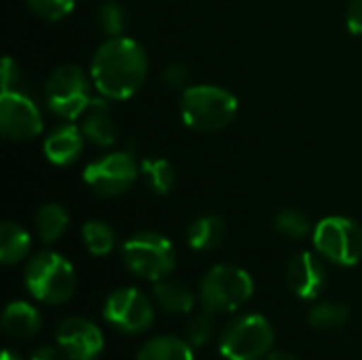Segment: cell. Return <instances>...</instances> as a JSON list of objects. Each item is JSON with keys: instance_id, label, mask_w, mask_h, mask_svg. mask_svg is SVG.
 <instances>
[{"instance_id": "6da1fadb", "label": "cell", "mask_w": 362, "mask_h": 360, "mask_svg": "<svg viewBox=\"0 0 362 360\" xmlns=\"http://www.w3.org/2000/svg\"><path fill=\"white\" fill-rule=\"evenodd\" d=\"M146 70L148 59L142 45L125 36H110L91 59L93 85L110 100L132 98L142 87Z\"/></svg>"}, {"instance_id": "7a4b0ae2", "label": "cell", "mask_w": 362, "mask_h": 360, "mask_svg": "<svg viewBox=\"0 0 362 360\" xmlns=\"http://www.w3.org/2000/svg\"><path fill=\"white\" fill-rule=\"evenodd\" d=\"M180 112L187 127L202 134H212L233 121L238 112V100L223 87L193 85L182 91Z\"/></svg>"}, {"instance_id": "3957f363", "label": "cell", "mask_w": 362, "mask_h": 360, "mask_svg": "<svg viewBox=\"0 0 362 360\" xmlns=\"http://www.w3.org/2000/svg\"><path fill=\"white\" fill-rule=\"evenodd\" d=\"M25 286L45 303H64L74 293L76 276L72 265L57 252H40L28 263Z\"/></svg>"}, {"instance_id": "277c9868", "label": "cell", "mask_w": 362, "mask_h": 360, "mask_svg": "<svg viewBox=\"0 0 362 360\" xmlns=\"http://www.w3.org/2000/svg\"><path fill=\"white\" fill-rule=\"evenodd\" d=\"M123 261L132 274L159 282L174 269L176 255L168 238L155 231H142L125 242Z\"/></svg>"}, {"instance_id": "5b68a950", "label": "cell", "mask_w": 362, "mask_h": 360, "mask_svg": "<svg viewBox=\"0 0 362 360\" xmlns=\"http://www.w3.org/2000/svg\"><path fill=\"white\" fill-rule=\"evenodd\" d=\"M45 98L49 108L57 117L68 121L78 119L93 102L89 81L85 72L74 64L59 66L57 70H53L45 85Z\"/></svg>"}, {"instance_id": "8992f818", "label": "cell", "mask_w": 362, "mask_h": 360, "mask_svg": "<svg viewBox=\"0 0 362 360\" xmlns=\"http://www.w3.org/2000/svg\"><path fill=\"white\" fill-rule=\"evenodd\" d=\"M272 344V325L259 314H248L225 327L221 337V352L229 360H259L269 352Z\"/></svg>"}, {"instance_id": "52a82bcc", "label": "cell", "mask_w": 362, "mask_h": 360, "mask_svg": "<svg viewBox=\"0 0 362 360\" xmlns=\"http://www.w3.org/2000/svg\"><path fill=\"white\" fill-rule=\"evenodd\" d=\"M314 244L329 261L356 265L362 259V227L346 216H329L316 225Z\"/></svg>"}, {"instance_id": "ba28073f", "label": "cell", "mask_w": 362, "mask_h": 360, "mask_svg": "<svg viewBox=\"0 0 362 360\" xmlns=\"http://www.w3.org/2000/svg\"><path fill=\"white\" fill-rule=\"evenodd\" d=\"M252 295L250 276L235 265H216L202 280V303L212 312H229Z\"/></svg>"}, {"instance_id": "9c48e42d", "label": "cell", "mask_w": 362, "mask_h": 360, "mask_svg": "<svg viewBox=\"0 0 362 360\" xmlns=\"http://www.w3.org/2000/svg\"><path fill=\"white\" fill-rule=\"evenodd\" d=\"M138 176L136 161L129 153H110L85 168V182L102 197L125 193Z\"/></svg>"}, {"instance_id": "30bf717a", "label": "cell", "mask_w": 362, "mask_h": 360, "mask_svg": "<svg viewBox=\"0 0 362 360\" xmlns=\"http://www.w3.org/2000/svg\"><path fill=\"white\" fill-rule=\"evenodd\" d=\"M0 132L6 140L23 142L42 132V117L36 104L19 91L0 95Z\"/></svg>"}, {"instance_id": "8fae6325", "label": "cell", "mask_w": 362, "mask_h": 360, "mask_svg": "<svg viewBox=\"0 0 362 360\" xmlns=\"http://www.w3.org/2000/svg\"><path fill=\"white\" fill-rule=\"evenodd\" d=\"M104 316L125 333H140L153 325V306L140 291L121 289L108 297Z\"/></svg>"}, {"instance_id": "7c38bea8", "label": "cell", "mask_w": 362, "mask_h": 360, "mask_svg": "<svg viewBox=\"0 0 362 360\" xmlns=\"http://www.w3.org/2000/svg\"><path fill=\"white\" fill-rule=\"evenodd\" d=\"M57 344L70 360H93L104 346L100 329L85 318H68L57 327Z\"/></svg>"}, {"instance_id": "4fadbf2b", "label": "cell", "mask_w": 362, "mask_h": 360, "mask_svg": "<svg viewBox=\"0 0 362 360\" xmlns=\"http://www.w3.org/2000/svg\"><path fill=\"white\" fill-rule=\"evenodd\" d=\"M286 280L295 295H299L301 299H316L325 286L327 274L318 257H314L312 252H301L291 261Z\"/></svg>"}, {"instance_id": "5bb4252c", "label": "cell", "mask_w": 362, "mask_h": 360, "mask_svg": "<svg viewBox=\"0 0 362 360\" xmlns=\"http://www.w3.org/2000/svg\"><path fill=\"white\" fill-rule=\"evenodd\" d=\"M81 151H83V132L74 125H59L45 140V155L55 166H68L76 161Z\"/></svg>"}, {"instance_id": "9a60e30c", "label": "cell", "mask_w": 362, "mask_h": 360, "mask_svg": "<svg viewBox=\"0 0 362 360\" xmlns=\"http://www.w3.org/2000/svg\"><path fill=\"white\" fill-rule=\"evenodd\" d=\"M85 121L81 125V132L85 138H89L98 146H110L117 140V127L110 115V108L102 100H93L91 106L83 112Z\"/></svg>"}, {"instance_id": "2e32d148", "label": "cell", "mask_w": 362, "mask_h": 360, "mask_svg": "<svg viewBox=\"0 0 362 360\" xmlns=\"http://www.w3.org/2000/svg\"><path fill=\"white\" fill-rule=\"evenodd\" d=\"M2 327H4V331L8 335L19 337V339H28V337L38 333L40 316H38V312L32 306H28L23 301H15V303H11L4 310Z\"/></svg>"}, {"instance_id": "e0dca14e", "label": "cell", "mask_w": 362, "mask_h": 360, "mask_svg": "<svg viewBox=\"0 0 362 360\" xmlns=\"http://www.w3.org/2000/svg\"><path fill=\"white\" fill-rule=\"evenodd\" d=\"M157 303L172 314H187L193 310V293L178 280H159L153 289Z\"/></svg>"}, {"instance_id": "ac0fdd59", "label": "cell", "mask_w": 362, "mask_h": 360, "mask_svg": "<svg viewBox=\"0 0 362 360\" xmlns=\"http://www.w3.org/2000/svg\"><path fill=\"white\" fill-rule=\"evenodd\" d=\"M225 240V223L218 216H202L189 227V244L195 250H214Z\"/></svg>"}, {"instance_id": "d6986e66", "label": "cell", "mask_w": 362, "mask_h": 360, "mask_svg": "<svg viewBox=\"0 0 362 360\" xmlns=\"http://www.w3.org/2000/svg\"><path fill=\"white\" fill-rule=\"evenodd\" d=\"M36 233L45 244H51L55 240H59L70 223L68 212L59 206V204H47L36 212Z\"/></svg>"}, {"instance_id": "ffe728a7", "label": "cell", "mask_w": 362, "mask_h": 360, "mask_svg": "<svg viewBox=\"0 0 362 360\" xmlns=\"http://www.w3.org/2000/svg\"><path fill=\"white\" fill-rule=\"evenodd\" d=\"M30 250V236L15 223H2L0 227V259L11 265L21 261Z\"/></svg>"}, {"instance_id": "44dd1931", "label": "cell", "mask_w": 362, "mask_h": 360, "mask_svg": "<svg viewBox=\"0 0 362 360\" xmlns=\"http://www.w3.org/2000/svg\"><path fill=\"white\" fill-rule=\"evenodd\" d=\"M138 360H193V352L187 346V342L165 335L144 344Z\"/></svg>"}, {"instance_id": "7402d4cb", "label": "cell", "mask_w": 362, "mask_h": 360, "mask_svg": "<svg viewBox=\"0 0 362 360\" xmlns=\"http://www.w3.org/2000/svg\"><path fill=\"white\" fill-rule=\"evenodd\" d=\"M142 174L148 182V187L159 193V195H165L172 191L174 187V170L172 166L161 159V157H151V159H144L142 163Z\"/></svg>"}, {"instance_id": "603a6c76", "label": "cell", "mask_w": 362, "mask_h": 360, "mask_svg": "<svg viewBox=\"0 0 362 360\" xmlns=\"http://www.w3.org/2000/svg\"><path fill=\"white\" fill-rule=\"evenodd\" d=\"M83 240L95 257H104L115 248V231L102 221H89L83 227Z\"/></svg>"}, {"instance_id": "cb8c5ba5", "label": "cell", "mask_w": 362, "mask_h": 360, "mask_svg": "<svg viewBox=\"0 0 362 360\" xmlns=\"http://www.w3.org/2000/svg\"><path fill=\"white\" fill-rule=\"evenodd\" d=\"M350 312L346 306L339 303H318L312 312H310V323L316 329H335L341 327L348 320Z\"/></svg>"}, {"instance_id": "d4e9b609", "label": "cell", "mask_w": 362, "mask_h": 360, "mask_svg": "<svg viewBox=\"0 0 362 360\" xmlns=\"http://www.w3.org/2000/svg\"><path fill=\"white\" fill-rule=\"evenodd\" d=\"M98 19H100V28L108 36H121L123 30H125V11L115 0H106V2L100 4Z\"/></svg>"}, {"instance_id": "484cf974", "label": "cell", "mask_w": 362, "mask_h": 360, "mask_svg": "<svg viewBox=\"0 0 362 360\" xmlns=\"http://www.w3.org/2000/svg\"><path fill=\"white\" fill-rule=\"evenodd\" d=\"M276 229L286 238H303L310 231V221L299 210H284L276 216Z\"/></svg>"}, {"instance_id": "4316f807", "label": "cell", "mask_w": 362, "mask_h": 360, "mask_svg": "<svg viewBox=\"0 0 362 360\" xmlns=\"http://www.w3.org/2000/svg\"><path fill=\"white\" fill-rule=\"evenodd\" d=\"M28 6L42 19L57 21L74 8V0H25Z\"/></svg>"}, {"instance_id": "83f0119b", "label": "cell", "mask_w": 362, "mask_h": 360, "mask_svg": "<svg viewBox=\"0 0 362 360\" xmlns=\"http://www.w3.org/2000/svg\"><path fill=\"white\" fill-rule=\"evenodd\" d=\"M212 333H214V318H212V310L206 308L204 312H199L197 316L191 318V323L187 327V335L195 346H202L212 337Z\"/></svg>"}, {"instance_id": "f1b7e54d", "label": "cell", "mask_w": 362, "mask_h": 360, "mask_svg": "<svg viewBox=\"0 0 362 360\" xmlns=\"http://www.w3.org/2000/svg\"><path fill=\"white\" fill-rule=\"evenodd\" d=\"M161 81H163L165 85H170V87H187V83H189V72H187L185 66L176 64V66H170V68L163 70Z\"/></svg>"}, {"instance_id": "f546056e", "label": "cell", "mask_w": 362, "mask_h": 360, "mask_svg": "<svg viewBox=\"0 0 362 360\" xmlns=\"http://www.w3.org/2000/svg\"><path fill=\"white\" fill-rule=\"evenodd\" d=\"M346 23H348V30L352 34H361L362 36V0H352V4L348 8Z\"/></svg>"}, {"instance_id": "4dcf8cb0", "label": "cell", "mask_w": 362, "mask_h": 360, "mask_svg": "<svg viewBox=\"0 0 362 360\" xmlns=\"http://www.w3.org/2000/svg\"><path fill=\"white\" fill-rule=\"evenodd\" d=\"M17 76H19L17 64L13 62V57L6 55V57L2 59V91H11L13 85L17 83Z\"/></svg>"}, {"instance_id": "1f68e13d", "label": "cell", "mask_w": 362, "mask_h": 360, "mask_svg": "<svg viewBox=\"0 0 362 360\" xmlns=\"http://www.w3.org/2000/svg\"><path fill=\"white\" fill-rule=\"evenodd\" d=\"M70 356L64 352V350H57V348H49V346H45V348H38L36 352H34V356L32 360H68Z\"/></svg>"}, {"instance_id": "d6a6232c", "label": "cell", "mask_w": 362, "mask_h": 360, "mask_svg": "<svg viewBox=\"0 0 362 360\" xmlns=\"http://www.w3.org/2000/svg\"><path fill=\"white\" fill-rule=\"evenodd\" d=\"M267 360H299L295 354H291V352H272Z\"/></svg>"}, {"instance_id": "836d02e7", "label": "cell", "mask_w": 362, "mask_h": 360, "mask_svg": "<svg viewBox=\"0 0 362 360\" xmlns=\"http://www.w3.org/2000/svg\"><path fill=\"white\" fill-rule=\"evenodd\" d=\"M0 360H21V359H19V356H15L13 352L4 350V352H2V359H0Z\"/></svg>"}]
</instances>
